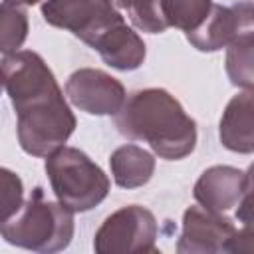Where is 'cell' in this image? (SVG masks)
Segmentation results:
<instances>
[{
  "label": "cell",
  "instance_id": "cell-1",
  "mask_svg": "<svg viewBox=\"0 0 254 254\" xmlns=\"http://www.w3.org/2000/svg\"><path fill=\"white\" fill-rule=\"evenodd\" d=\"M2 83L18 117L16 133L22 151L48 157L64 147L77 121L44 58L32 50L6 56Z\"/></svg>",
  "mask_w": 254,
  "mask_h": 254
},
{
  "label": "cell",
  "instance_id": "cell-2",
  "mask_svg": "<svg viewBox=\"0 0 254 254\" xmlns=\"http://www.w3.org/2000/svg\"><path fill=\"white\" fill-rule=\"evenodd\" d=\"M113 117L123 137L149 143L161 159L179 161L196 147L194 119L163 87L133 91Z\"/></svg>",
  "mask_w": 254,
  "mask_h": 254
},
{
  "label": "cell",
  "instance_id": "cell-3",
  "mask_svg": "<svg viewBox=\"0 0 254 254\" xmlns=\"http://www.w3.org/2000/svg\"><path fill=\"white\" fill-rule=\"evenodd\" d=\"M73 210L58 198L50 200L42 187H36L16 214L2 220L0 232L8 244L32 252H62L73 238Z\"/></svg>",
  "mask_w": 254,
  "mask_h": 254
},
{
  "label": "cell",
  "instance_id": "cell-4",
  "mask_svg": "<svg viewBox=\"0 0 254 254\" xmlns=\"http://www.w3.org/2000/svg\"><path fill=\"white\" fill-rule=\"evenodd\" d=\"M44 167L56 198L73 212H87L109 194V177L75 147H60Z\"/></svg>",
  "mask_w": 254,
  "mask_h": 254
},
{
  "label": "cell",
  "instance_id": "cell-5",
  "mask_svg": "<svg viewBox=\"0 0 254 254\" xmlns=\"http://www.w3.org/2000/svg\"><path fill=\"white\" fill-rule=\"evenodd\" d=\"M157 218L151 210L139 204L123 206L111 212L93 236L97 254H135L159 252L157 248Z\"/></svg>",
  "mask_w": 254,
  "mask_h": 254
},
{
  "label": "cell",
  "instance_id": "cell-6",
  "mask_svg": "<svg viewBox=\"0 0 254 254\" xmlns=\"http://www.w3.org/2000/svg\"><path fill=\"white\" fill-rule=\"evenodd\" d=\"M42 16L50 26L71 32L89 48L109 28L123 22L111 0H46Z\"/></svg>",
  "mask_w": 254,
  "mask_h": 254
},
{
  "label": "cell",
  "instance_id": "cell-7",
  "mask_svg": "<svg viewBox=\"0 0 254 254\" xmlns=\"http://www.w3.org/2000/svg\"><path fill=\"white\" fill-rule=\"evenodd\" d=\"M65 97L89 115H115L125 99L123 83L111 73L95 67H79L65 81Z\"/></svg>",
  "mask_w": 254,
  "mask_h": 254
},
{
  "label": "cell",
  "instance_id": "cell-8",
  "mask_svg": "<svg viewBox=\"0 0 254 254\" xmlns=\"http://www.w3.org/2000/svg\"><path fill=\"white\" fill-rule=\"evenodd\" d=\"M234 222L224 212H212L204 206H189L183 214V230L177 240L179 254L228 252L236 234Z\"/></svg>",
  "mask_w": 254,
  "mask_h": 254
},
{
  "label": "cell",
  "instance_id": "cell-9",
  "mask_svg": "<svg viewBox=\"0 0 254 254\" xmlns=\"http://www.w3.org/2000/svg\"><path fill=\"white\" fill-rule=\"evenodd\" d=\"M244 189H246L244 171L230 165H214L202 171V175L194 183L192 196L200 206L212 212H226L238 206Z\"/></svg>",
  "mask_w": 254,
  "mask_h": 254
},
{
  "label": "cell",
  "instance_id": "cell-10",
  "mask_svg": "<svg viewBox=\"0 0 254 254\" xmlns=\"http://www.w3.org/2000/svg\"><path fill=\"white\" fill-rule=\"evenodd\" d=\"M218 139L232 153H254V91L244 89L226 103L218 123Z\"/></svg>",
  "mask_w": 254,
  "mask_h": 254
},
{
  "label": "cell",
  "instance_id": "cell-11",
  "mask_svg": "<svg viewBox=\"0 0 254 254\" xmlns=\"http://www.w3.org/2000/svg\"><path fill=\"white\" fill-rule=\"evenodd\" d=\"M101 60L119 71H133L137 69L147 56V48L143 38L123 22L109 28L93 46Z\"/></svg>",
  "mask_w": 254,
  "mask_h": 254
},
{
  "label": "cell",
  "instance_id": "cell-12",
  "mask_svg": "<svg viewBox=\"0 0 254 254\" xmlns=\"http://www.w3.org/2000/svg\"><path fill=\"white\" fill-rule=\"evenodd\" d=\"M113 181L121 189H137L151 181L155 173V157L147 149L127 143L117 147L109 157Z\"/></svg>",
  "mask_w": 254,
  "mask_h": 254
},
{
  "label": "cell",
  "instance_id": "cell-13",
  "mask_svg": "<svg viewBox=\"0 0 254 254\" xmlns=\"http://www.w3.org/2000/svg\"><path fill=\"white\" fill-rule=\"evenodd\" d=\"M236 16L232 6L212 4L206 20L192 32H187V40L198 52H218L234 40Z\"/></svg>",
  "mask_w": 254,
  "mask_h": 254
},
{
  "label": "cell",
  "instance_id": "cell-14",
  "mask_svg": "<svg viewBox=\"0 0 254 254\" xmlns=\"http://www.w3.org/2000/svg\"><path fill=\"white\" fill-rule=\"evenodd\" d=\"M224 67L232 85L254 91V38L230 44L226 48Z\"/></svg>",
  "mask_w": 254,
  "mask_h": 254
},
{
  "label": "cell",
  "instance_id": "cell-15",
  "mask_svg": "<svg viewBox=\"0 0 254 254\" xmlns=\"http://www.w3.org/2000/svg\"><path fill=\"white\" fill-rule=\"evenodd\" d=\"M169 28L187 32L196 30L212 10V0H161Z\"/></svg>",
  "mask_w": 254,
  "mask_h": 254
},
{
  "label": "cell",
  "instance_id": "cell-16",
  "mask_svg": "<svg viewBox=\"0 0 254 254\" xmlns=\"http://www.w3.org/2000/svg\"><path fill=\"white\" fill-rule=\"evenodd\" d=\"M28 38V14L22 6L4 2L0 6V50L2 54H14Z\"/></svg>",
  "mask_w": 254,
  "mask_h": 254
},
{
  "label": "cell",
  "instance_id": "cell-17",
  "mask_svg": "<svg viewBox=\"0 0 254 254\" xmlns=\"http://www.w3.org/2000/svg\"><path fill=\"white\" fill-rule=\"evenodd\" d=\"M131 24L147 34H161L169 28L161 0H133L127 8Z\"/></svg>",
  "mask_w": 254,
  "mask_h": 254
},
{
  "label": "cell",
  "instance_id": "cell-18",
  "mask_svg": "<svg viewBox=\"0 0 254 254\" xmlns=\"http://www.w3.org/2000/svg\"><path fill=\"white\" fill-rule=\"evenodd\" d=\"M0 181H2V220H8L24 204L22 200L24 187H22V179L10 169L0 171Z\"/></svg>",
  "mask_w": 254,
  "mask_h": 254
},
{
  "label": "cell",
  "instance_id": "cell-19",
  "mask_svg": "<svg viewBox=\"0 0 254 254\" xmlns=\"http://www.w3.org/2000/svg\"><path fill=\"white\" fill-rule=\"evenodd\" d=\"M228 252L232 254H244V252H254V224H244L236 230Z\"/></svg>",
  "mask_w": 254,
  "mask_h": 254
},
{
  "label": "cell",
  "instance_id": "cell-20",
  "mask_svg": "<svg viewBox=\"0 0 254 254\" xmlns=\"http://www.w3.org/2000/svg\"><path fill=\"white\" fill-rule=\"evenodd\" d=\"M236 220L240 222V226L254 224V185L252 183H246L244 194L236 208Z\"/></svg>",
  "mask_w": 254,
  "mask_h": 254
},
{
  "label": "cell",
  "instance_id": "cell-21",
  "mask_svg": "<svg viewBox=\"0 0 254 254\" xmlns=\"http://www.w3.org/2000/svg\"><path fill=\"white\" fill-rule=\"evenodd\" d=\"M4 2H12V4H18V6H34L40 0H4Z\"/></svg>",
  "mask_w": 254,
  "mask_h": 254
},
{
  "label": "cell",
  "instance_id": "cell-22",
  "mask_svg": "<svg viewBox=\"0 0 254 254\" xmlns=\"http://www.w3.org/2000/svg\"><path fill=\"white\" fill-rule=\"evenodd\" d=\"M115 4V8H129L133 0H111Z\"/></svg>",
  "mask_w": 254,
  "mask_h": 254
},
{
  "label": "cell",
  "instance_id": "cell-23",
  "mask_svg": "<svg viewBox=\"0 0 254 254\" xmlns=\"http://www.w3.org/2000/svg\"><path fill=\"white\" fill-rule=\"evenodd\" d=\"M246 183H252L254 185V163L248 167V171H246Z\"/></svg>",
  "mask_w": 254,
  "mask_h": 254
}]
</instances>
